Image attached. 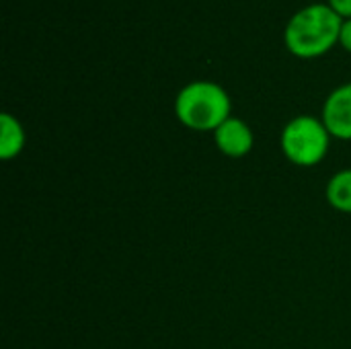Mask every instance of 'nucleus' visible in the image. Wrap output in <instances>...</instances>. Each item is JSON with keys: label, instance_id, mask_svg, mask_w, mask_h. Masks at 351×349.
I'll return each mask as SVG.
<instances>
[{"label": "nucleus", "instance_id": "nucleus-1", "mask_svg": "<svg viewBox=\"0 0 351 349\" xmlns=\"http://www.w3.org/2000/svg\"><path fill=\"white\" fill-rule=\"evenodd\" d=\"M343 19L329 4H311L298 10L286 25L284 41L290 53L313 60L339 43Z\"/></svg>", "mask_w": 351, "mask_h": 349}, {"label": "nucleus", "instance_id": "nucleus-2", "mask_svg": "<svg viewBox=\"0 0 351 349\" xmlns=\"http://www.w3.org/2000/svg\"><path fill=\"white\" fill-rule=\"evenodd\" d=\"M230 95L210 80L189 82L175 99L177 119L195 132H216L230 117Z\"/></svg>", "mask_w": 351, "mask_h": 349}, {"label": "nucleus", "instance_id": "nucleus-3", "mask_svg": "<svg viewBox=\"0 0 351 349\" xmlns=\"http://www.w3.org/2000/svg\"><path fill=\"white\" fill-rule=\"evenodd\" d=\"M284 156L296 167H315L319 165L331 144V134L325 128L323 119L313 115H298L286 123L280 136Z\"/></svg>", "mask_w": 351, "mask_h": 349}, {"label": "nucleus", "instance_id": "nucleus-4", "mask_svg": "<svg viewBox=\"0 0 351 349\" xmlns=\"http://www.w3.org/2000/svg\"><path fill=\"white\" fill-rule=\"evenodd\" d=\"M321 119L331 138L351 140V82L337 86L327 97Z\"/></svg>", "mask_w": 351, "mask_h": 349}, {"label": "nucleus", "instance_id": "nucleus-5", "mask_svg": "<svg viewBox=\"0 0 351 349\" xmlns=\"http://www.w3.org/2000/svg\"><path fill=\"white\" fill-rule=\"evenodd\" d=\"M214 140L218 150L228 156V158H243L253 150L255 138H253V130L239 117H228L216 132H214Z\"/></svg>", "mask_w": 351, "mask_h": 349}, {"label": "nucleus", "instance_id": "nucleus-6", "mask_svg": "<svg viewBox=\"0 0 351 349\" xmlns=\"http://www.w3.org/2000/svg\"><path fill=\"white\" fill-rule=\"evenodd\" d=\"M23 148H25V130L21 121L10 113H2L0 115V158L12 160L23 152Z\"/></svg>", "mask_w": 351, "mask_h": 349}, {"label": "nucleus", "instance_id": "nucleus-7", "mask_svg": "<svg viewBox=\"0 0 351 349\" xmlns=\"http://www.w3.org/2000/svg\"><path fill=\"white\" fill-rule=\"evenodd\" d=\"M325 195L337 212L351 214V169H343L331 177Z\"/></svg>", "mask_w": 351, "mask_h": 349}, {"label": "nucleus", "instance_id": "nucleus-8", "mask_svg": "<svg viewBox=\"0 0 351 349\" xmlns=\"http://www.w3.org/2000/svg\"><path fill=\"white\" fill-rule=\"evenodd\" d=\"M327 4H329L343 21L351 19V0H329Z\"/></svg>", "mask_w": 351, "mask_h": 349}, {"label": "nucleus", "instance_id": "nucleus-9", "mask_svg": "<svg viewBox=\"0 0 351 349\" xmlns=\"http://www.w3.org/2000/svg\"><path fill=\"white\" fill-rule=\"evenodd\" d=\"M339 43L343 45V49H348V51L351 53V19L343 21L341 35H339Z\"/></svg>", "mask_w": 351, "mask_h": 349}]
</instances>
